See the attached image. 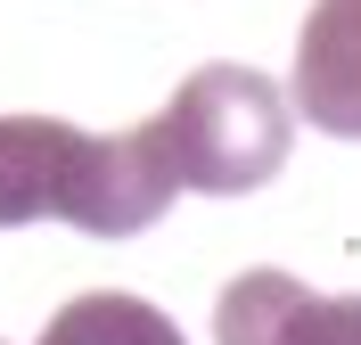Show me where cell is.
<instances>
[{
    "label": "cell",
    "mask_w": 361,
    "mask_h": 345,
    "mask_svg": "<svg viewBox=\"0 0 361 345\" xmlns=\"http://www.w3.org/2000/svg\"><path fill=\"white\" fill-rule=\"evenodd\" d=\"M173 189L180 181L157 123L99 140L58 115H0V230L58 214L90 238H132L164 214Z\"/></svg>",
    "instance_id": "cell-1"
},
{
    "label": "cell",
    "mask_w": 361,
    "mask_h": 345,
    "mask_svg": "<svg viewBox=\"0 0 361 345\" xmlns=\"http://www.w3.org/2000/svg\"><path fill=\"white\" fill-rule=\"evenodd\" d=\"M164 157H173L180 189L205 198H247L288 164L295 115L279 99V83H263L255 66H197L173 91V107L157 115Z\"/></svg>",
    "instance_id": "cell-2"
},
{
    "label": "cell",
    "mask_w": 361,
    "mask_h": 345,
    "mask_svg": "<svg viewBox=\"0 0 361 345\" xmlns=\"http://www.w3.org/2000/svg\"><path fill=\"white\" fill-rule=\"evenodd\" d=\"M214 345H361V296H312L288 272H238L214 304Z\"/></svg>",
    "instance_id": "cell-3"
},
{
    "label": "cell",
    "mask_w": 361,
    "mask_h": 345,
    "mask_svg": "<svg viewBox=\"0 0 361 345\" xmlns=\"http://www.w3.org/2000/svg\"><path fill=\"white\" fill-rule=\"evenodd\" d=\"M295 115L312 132L361 140V0H312L295 33Z\"/></svg>",
    "instance_id": "cell-4"
},
{
    "label": "cell",
    "mask_w": 361,
    "mask_h": 345,
    "mask_svg": "<svg viewBox=\"0 0 361 345\" xmlns=\"http://www.w3.org/2000/svg\"><path fill=\"white\" fill-rule=\"evenodd\" d=\"M42 345H189L173 313H157L148 296H123V288H90V296L58 304L42 329Z\"/></svg>",
    "instance_id": "cell-5"
}]
</instances>
